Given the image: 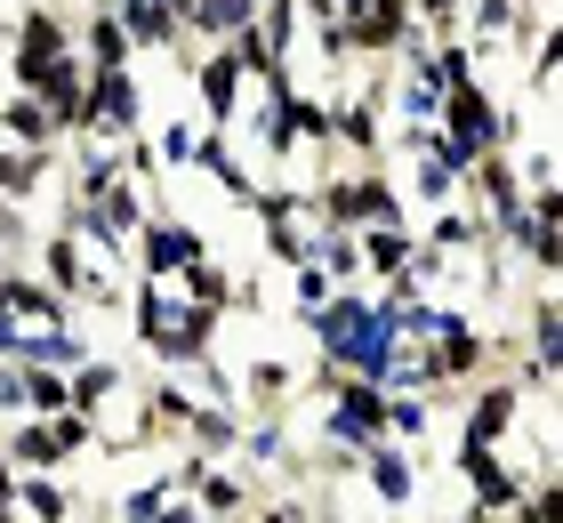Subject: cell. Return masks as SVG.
I'll return each instance as SVG.
<instances>
[{"label":"cell","mask_w":563,"mask_h":523,"mask_svg":"<svg viewBox=\"0 0 563 523\" xmlns=\"http://www.w3.org/2000/svg\"><path fill=\"white\" fill-rule=\"evenodd\" d=\"M16 523H73L81 515V491H73L65 476H16Z\"/></svg>","instance_id":"cell-6"},{"label":"cell","mask_w":563,"mask_h":523,"mask_svg":"<svg viewBox=\"0 0 563 523\" xmlns=\"http://www.w3.org/2000/svg\"><path fill=\"white\" fill-rule=\"evenodd\" d=\"M234 443H242V411H234V403H194L177 451H194V459H234Z\"/></svg>","instance_id":"cell-4"},{"label":"cell","mask_w":563,"mask_h":523,"mask_svg":"<svg viewBox=\"0 0 563 523\" xmlns=\"http://www.w3.org/2000/svg\"><path fill=\"white\" fill-rule=\"evenodd\" d=\"M153 523H210V515H201L194 500H169V508H162V515H153Z\"/></svg>","instance_id":"cell-8"},{"label":"cell","mask_w":563,"mask_h":523,"mask_svg":"<svg viewBox=\"0 0 563 523\" xmlns=\"http://www.w3.org/2000/svg\"><path fill=\"white\" fill-rule=\"evenodd\" d=\"M9 500H16V467L0 459V508H9Z\"/></svg>","instance_id":"cell-9"},{"label":"cell","mask_w":563,"mask_h":523,"mask_svg":"<svg viewBox=\"0 0 563 523\" xmlns=\"http://www.w3.org/2000/svg\"><path fill=\"white\" fill-rule=\"evenodd\" d=\"M354 250H363V282H395V274H411L419 266V233L411 226H371V233H354Z\"/></svg>","instance_id":"cell-5"},{"label":"cell","mask_w":563,"mask_h":523,"mask_svg":"<svg viewBox=\"0 0 563 523\" xmlns=\"http://www.w3.org/2000/svg\"><path fill=\"white\" fill-rule=\"evenodd\" d=\"M218 323H225V314H201L177 291H162V282H137V298H130V330L145 338V355L162 362V371H194V362H210L218 355Z\"/></svg>","instance_id":"cell-1"},{"label":"cell","mask_w":563,"mask_h":523,"mask_svg":"<svg viewBox=\"0 0 563 523\" xmlns=\"http://www.w3.org/2000/svg\"><path fill=\"white\" fill-rule=\"evenodd\" d=\"M523 435V386L516 379H475L459 395V443H483V451H507Z\"/></svg>","instance_id":"cell-2"},{"label":"cell","mask_w":563,"mask_h":523,"mask_svg":"<svg viewBox=\"0 0 563 523\" xmlns=\"http://www.w3.org/2000/svg\"><path fill=\"white\" fill-rule=\"evenodd\" d=\"M24 371V418H57L65 411V371H33V362H16Z\"/></svg>","instance_id":"cell-7"},{"label":"cell","mask_w":563,"mask_h":523,"mask_svg":"<svg viewBox=\"0 0 563 523\" xmlns=\"http://www.w3.org/2000/svg\"><path fill=\"white\" fill-rule=\"evenodd\" d=\"M225 523H250V515H225Z\"/></svg>","instance_id":"cell-10"},{"label":"cell","mask_w":563,"mask_h":523,"mask_svg":"<svg viewBox=\"0 0 563 523\" xmlns=\"http://www.w3.org/2000/svg\"><path fill=\"white\" fill-rule=\"evenodd\" d=\"M354 476H363V491L378 508H395V515H411V500L427 491V467H419V451H402V443H371Z\"/></svg>","instance_id":"cell-3"}]
</instances>
